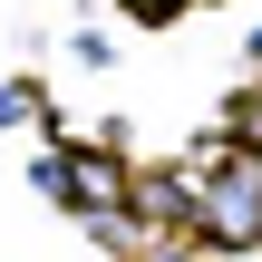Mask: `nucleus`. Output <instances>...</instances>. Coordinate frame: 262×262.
Wrapping results in <instances>:
<instances>
[{"label":"nucleus","mask_w":262,"mask_h":262,"mask_svg":"<svg viewBox=\"0 0 262 262\" xmlns=\"http://www.w3.org/2000/svg\"><path fill=\"white\" fill-rule=\"evenodd\" d=\"M194 214H204V233L253 243V233H262V146H233V156H224V175H204Z\"/></svg>","instance_id":"f257e3e1"},{"label":"nucleus","mask_w":262,"mask_h":262,"mask_svg":"<svg viewBox=\"0 0 262 262\" xmlns=\"http://www.w3.org/2000/svg\"><path fill=\"white\" fill-rule=\"evenodd\" d=\"M126 10H136V19H165V10H175V0H126Z\"/></svg>","instance_id":"f03ea898"}]
</instances>
